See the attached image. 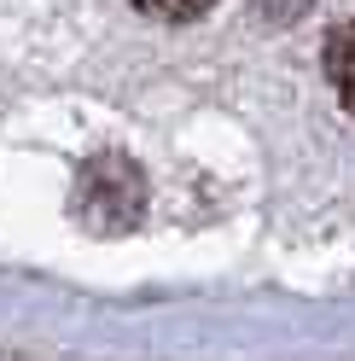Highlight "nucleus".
I'll use <instances>...</instances> for the list:
<instances>
[{
    "label": "nucleus",
    "instance_id": "f257e3e1",
    "mask_svg": "<svg viewBox=\"0 0 355 361\" xmlns=\"http://www.w3.org/2000/svg\"><path fill=\"white\" fill-rule=\"evenodd\" d=\"M140 204H146V187H140V169L128 157H94L82 169V180H76V216L94 233L135 228Z\"/></svg>",
    "mask_w": 355,
    "mask_h": 361
},
{
    "label": "nucleus",
    "instance_id": "f03ea898",
    "mask_svg": "<svg viewBox=\"0 0 355 361\" xmlns=\"http://www.w3.org/2000/svg\"><path fill=\"white\" fill-rule=\"evenodd\" d=\"M326 76H332V94L344 99V111L355 117V18L332 30L326 41Z\"/></svg>",
    "mask_w": 355,
    "mask_h": 361
},
{
    "label": "nucleus",
    "instance_id": "7ed1b4c3",
    "mask_svg": "<svg viewBox=\"0 0 355 361\" xmlns=\"http://www.w3.org/2000/svg\"><path fill=\"white\" fill-rule=\"evenodd\" d=\"M135 6H140L146 18H163V24H187V18L210 12L216 0H135Z\"/></svg>",
    "mask_w": 355,
    "mask_h": 361
},
{
    "label": "nucleus",
    "instance_id": "20e7f679",
    "mask_svg": "<svg viewBox=\"0 0 355 361\" xmlns=\"http://www.w3.org/2000/svg\"><path fill=\"white\" fill-rule=\"evenodd\" d=\"M256 6H262V12H268V18H274V24H285V18H297V12L309 6V0H256Z\"/></svg>",
    "mask_w": 355,
    "mask_h": 361
}]
</instances>
